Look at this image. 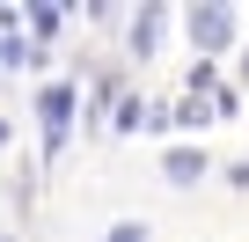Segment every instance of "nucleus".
<instances>
[{"label": "nucleus", "mask_w": 249, "mask_h": 242, "mask_svg": "<svg viewBox=\"0 0 249 242\" xmlns=\"http://www.w3.org/2000/svg\"><path fill=\"white\" fill-rule=\"evenodd\" d=\"M66 110H73V88H66V81H52V88L37 95V117H44V154L66 140Z\"/></svg>", "instance_id": "obj_1"}, {"label": "nucleus", "mask_w": 249, "mask_h": 242, "mask_svg": "<svg viewBox=\"0 0 249 242\" xmlns=\"http://www.w3.org/2000/svg\"><path fill=\"white\" fill-rule=\"evenodd\" d=\"M191 37L198 44H227V8H198L191 15Z\"/></svg>", "instance_id": "obj_2"}, {"label": "nucleus", "mask_w": 249, "mask_h": 242, "mask_svg": "<svg viewBox=\"0 0 249 242\" xmlns=\"http://www.w3.org/2000/svg\"><path fill=\"white\" fill-rule=\"evenodd\" d=\"M154 30H161V15H140V22H132V52H140V59H147V44H154Z\"/></svg>", "instance_id": "obj_3"}, {"label": "nucleus", "mask_w": 249, "mask_h": 242, "mask_svg": "<svg viewBox=\"0 0 249 242\" xmlns=\"http://www.w3.org/2000/svg\"><path fill=\"white\" fill-rule=\"evenodd\" d=\"M198 169H205V162H198V154H183V147H176V154H169V176H176V184H191V176H198Z\"/></svg>", "instance_id": "obj_4"}, {"label": "nucleus", "mask_w": 249, "mask_h": 242, "mask_svg": "<svg viewBox=\"0 0 249 242\" xmlns=\"http://www.w3.org/2000/svg\"><path fill=\"white\" fill-rule=\"evenodd\" d=\"M110 242H147V227H140V220H117V227H110Z\"/></svg>", "instance_id": "obj_5"}]
</instances>
